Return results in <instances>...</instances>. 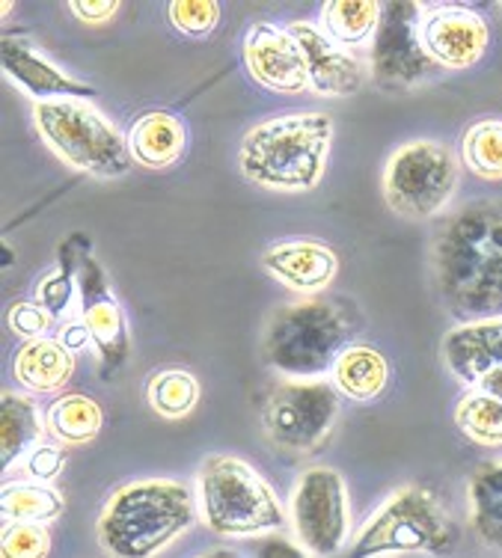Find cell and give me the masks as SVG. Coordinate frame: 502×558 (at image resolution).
<instances>
[{
  "mask_svg": "<svg viewBox=\"0 0 502 558\" xmlns=\"http://www.w3.org/2000/svg\"><path fill=\"white\" fill-rule=\"evenodd\" d=\"M129 149L134 163L146 170H170L188 149V129L170 110H150L129 129Z\"/></svg>",
  "mask_w": 502,
  "mask_h": 558,
  "instance_id": "obj_19",
  "label": "cell"
},
{
  "mask_svg": "<svg viewBox=\"0 0 502 558\" xmlns=\"http://www.w3.org/2000/svg\"><path fill=\"white\" fill-rule=\"evenodd\" d=\"M339 413L343 392L333 380H286L267 398L262 425L274 446L310 454L331 440Z\"/></svg>",
  "mask_w": 502,
  "mask_h": 558,
  "instance_id": "obj_10",
  "label": "cell"
},
{
  "mask_svg": "<svg viewBox=\"0 0 502 558\" xmlns=\"http://www.w3.org/2000/svg\"><path fill=\"white\" fill-rule=\"evenodd\" d=\"M455 425L476 446H502V401L479 389L464 392L455 404Z\"/></svg>",
  "mask_w": 502,
  "mask_h": 558,
  "instance_id": "obj_29",
  "label": "cell"
},
{
  "mask_svg": "<svg viewBox=\"0 0 502 558\" xmlns=\"http://www.w3.org/2000/svg\"><path fill=\"white\" fill-rule=\"evenodd\" d=\"M170 24L182 36L208 39L220 24V3H214V0H176V3H170Z\"/></svg>",
  "mask_w": 502,
  "mask_h": 558,
  "instance_id": "obj_32",
  "label": "cell"
},
{
  "mask_svg": "<svg viewBox=\"0 0 502 558\" xmlns=\"http://www.w3.org/2000/svg\"><path fill=\"white\" fill-rule=\"evenodd\" d=\"M443 363L452 375L473 387L485 372L502 365V315L455 324L443 336Z\"/></svg>",
  "mask_w": 502,
  "mask_h": 558,
  "instance_id": "obj_18",
  "label": "cell"
},
{
  "mask_svg": "<svg viewBox=\"0 0 502 558\" xmlns=\"http://www.w3.org/2000/svg\"><path fill=\"white\" fill-rule=\"evenodd\" d=\"M60 258L72 265L77 279V322L84 324L93 336V348L98 354V372L105 377H113L129 363L131 339L125 312L119 306L113 286L107 279V270L101 262L93 256L89 241L84 235L65 238L60 247Z\"/></svg>",
  "mask_w": 502,
  "mask_h": 558,
  "instance_id": "obj_9",
  "label": "cell"
},
{
  "mask_svg": "<svg viewBox=\"0 0 502 558\" xmlns=\"http://www.w3.org/2000/svg\"><path fill=\"white\" fill-rule=\"evenodd\" d=\"M419 33L431 60L450 72L476 65L491 45V27L481 19V12L461 3L426 7Z\"/></svg>",
  "mask_w": 502,
  "mask_h": 558,
  "instance_id": "obj_13",
  "label": "cell"
},
{
  "mask_svg": "<svg viewBox=\"0 0 502 558\" xmlns=\"http://www.w3.org/2000/svg\"><path fill=\"white\" fill-rule=\"evenodd\" d=\"M36 303L51 312L53 322H77V279L69 262L60 258V265L39 279Z\"/></svg>",
  "mask_w": 502,
  "mask_h": 558,
  "instance_id": "obj_30",
  "label": "cell"
},
{
  "mask_svg": "<svg viewBox=\"0 0 502 558\" xmlns=\"http://www.w3.org/2000/svg\"><path fill=\"white\" fill-rule=\"evenodd\" d=\"M12 375L33 396H51L65 389L75 375V354L53 336L31 339L15 351Z\"/></svg>",
  "mask_w": 502,
  "mask_h": 558,
  "instance_id": "obj_20",
  "label": "cell"
},
{
  "mask_svg": "<svg viewBox=\"0 0 502 558\" xmlns=\"http://www.w3.org/2000/svg\"><path fill=\"white\" fill-rule=\"evenodd\" d=\"M196 505L203 523L220 537H265L286 529L271 484L236 454H212L196 473Z\"/></svg>",
  "mask_w": 502,
  "mask_h": 558,
  "instance_id": "obj_5",
  "label": "cell"
},
{
  "mask_svg": "<svg viewBox=\"0 0 502 558\" xmlns=\"http://www.w3.org/2000/svg\"><path fill=\"white\" fill-rule=\"evenodd\" d=\"M146 401L164 418L191 416L200 404V380L184 368H160L146 384Z\"/></svg>",
  "mask_w": 502,
  "mask_h": 558,
  "instance_id": "obj_28",
  "label": "cell"
},
{
  "mask_svg": "<svg viewBox=\"0 0 502 558\" xmlns=\"http://www.w3.org/2000/svg\"><path fill=\"white\" fill-rule=\"evenodd\" d=\"M256 558H312V553L307 547H300L295 541L283 535H265L262 541H256V549H253Z\"/></svg>",
  "mask_w": 502,
  "mask_h": 558,
  "instance_id": "obj_36",
  "label": "cell"
},
{
  "mask_svg": "<svg viewBox=\"0 0 502 558\" xmlns=\"http://www.w3.org/2000/svg\"><path fill=\"white\" fill-rule=\"evenodd\" d=\"M60 342L72 351V354H81L86 344H93V336H89V330H86L84 324L81 322H65L63 330H60V336H57Z\"/></svg>",
  "mask_w": 502,
  "mask_h": 558,
  "instance_id": "obj_37",
  "label": "cell"
},
{
  "mask_svg": "<svg viewBox=\"0 0 502 558\" xmlns=\"http://www.w3.org/2000/svg\"><path fill=\"white\" fill-rule=\"evenodd\" d=\"M458 529L428 487L407 484L390 496L354 535L348 558H381L396 553L450 556L458 547Z\"/></svg>",
  "mask_w": 502,
  "mask_h": 558,
  "instance_id": "obj_7",
  "label": "cell"
},
{
  "mask_svg": "<svg viewBox=\"0 0 502 558\" xmlns=\"http://www.w3.org/2000/svg\"><path fill=\"white\" fill-rule=\"evenodd\" d=\"M65 454L57 442H39L36 449L24 454V473L31 475V482L51 484L57 475L63 473Z\"/></svg>",
  "mask_w": 502,
  "mask_h": 558,
  "instance_id": "obj_34",
  "label": "cell"
},
{
  "mask_svg": "<svg viewBox=\"0 0 502 558\" xmlns=\"http://www.w3.org/2000/svg\"><path fill=\"white\" fill-rule=\"evenodd\" d=\"M65 511L63 494L43 482H10L0 494L3 523H39L48 526Z\"/></svg>",
  "mask_w": 502,
  "mask_h": 558,
  "instance_id": "obj_26",
  "label": "cell"
},
{
  "mask_svg": "<svg viewBox=\"0 0 502 558\" xmlns=\"http://www.w3.org/2000/svg\"><path fill=\"white\" fill-rule=\"evenodd\" d=\"M289 33L298 39L303 60H307V75H310V89L315 96L343 98L360 93L369 81V63L360 57L336 45L321 31V24L291 22Z\"/></svg>",
  "mask_w": 502,
  "mask_h": 558,
  "instance_id": "obj_15",
  "label": "cell"
},
{
  "mask_svg": "<svg viewBox=\"0 0 502 558\" xmlns=\"http://www.w3.org/2000/svg\"><path fill=\"white\" fill-rule=\"evenodd\" d=\"M422 15L426 7L417 0H390L381 10V24L369 51V75L381 89H414L438 75L440 65L422 45Z\"/></svg>",
  "mask_w": 502,
  "mask_h": 558,
  "instance_id": "obj_11",
  "label": "cell"
},
{
  "mask_svg": "<svg viewBox=\"0 0 502 558\" xmlns=\"http://www.w3.org/2000/svg\"><path fill=\"white\" fill-rule=\"evenodd\" d=\"M333 119L327 113H289L259 122L238 149L247 182L277 194L315 191L327 170Z\"/></svg>",
  "mask_w": 502,
  "mask_h": 558,
  "instance_id": "obj_2",
  "label": "cell"
},
{
  "mask_svg": "<svg viewBox=\"0 0 502 558\" xmlns=\"http://www.w3.org/2000/svg\"><path fill=\"white\" fill-rule=\"evenodd\" d=\"M0 65H3V75L10 77L15 86H22L24 93L36 98V101H57V98H84V101H89L96 96L93 86L65 75L60 65L48 60L24 36H3Z\"/></svg>",
  "mask_w": 502,
  "mask_h": 558,
  "instance_id": "obj_16",
  "label": "cell"
},
{
  "mask_svg": "<svg viewBox=\"0 0 502 558\" xmlns=\"http://www.w3.org/2000/svg\"><path fill=\"white\" fill-rule=\"evenodd\" d=\"M458 155L438 140L398 146L384 167V199L407 220L438 217L458 191Z\"/></svg>",
  "mask_w": 502,
  "mask_h": 558,
  "instance_id": "obj_8",
  "label": "cell"
},
{
  "mask_svg": "<svg viewBox=\"0 0 502 558\" xmlns=\"http://www.w3.org/2000/svg\"><path fill=\"white\" fill-rule=\"evenodd\" d=\"M431 274L443 306L461 324L502 315V203L479 199L440 223Z\"/></svg>",
  "mask_w": 502,
  "mask_h": 558,
  "instance_id": "obj_1",
  "label": "cell"
},
{
  "mask_svg": "<svg viewBox=\"0 0 502 558\" xmlns=\"http://www.w3.org/2000/svg\"><path fill=\"white\" fill-rule=\"evenodd\" d=\"M291 529L300 547L312 556L331 558L351 535V508L345 478L331 466H310L300 473L291 494Z\"/></svg>",
  "mask_w": 502,
  "mask_h": 558,
  "instance_id": "obj_12",
  "label": "cell"
},
{
  "mask_svg": "<svg viewBox=\"0 0 502 558\" xmlns=\"http://www.w3.org/2000/svg\"><path fill=\"white\" fill-rule=\"evenodd\" d=\"M33 125L45 140V146L98 182H117L131 170L129 137L84 98H57L33 105Z\"/></svg>",
  "mask_w": 502,
  "mask_h": 558,
  "instance_id": "obj_6",
  "label": "cell"
},
{
  "mask_svg": "<svg viewBox=\"0 0 502 558\" xmlns=\"http://www.w3.org/2000/svg\"><path fill=\"white\" fill-rule=\"evenodd\" d=\"M105 428V410L84 392H63L45 410V434L57 446H86Z\"/></svg>",
  "mask_w": 502,
  "mask_h": 558,
  "instance_id": "obj_22",
  "label": "cell"
},
{
  "mask_svg": "<svg viewBox=\"0 0 502 558\" xmlns=\"http://www.w3.org/2000/svg\"><path fill=\"white\" fill-rule=\"evenodd\" d=\"M461 163L481 182H502V119H479L464 131Z\"/></svg>",
  "mask_w": 502,
  "mask_h": 558,
  "instance_id": "obj_27",
  "label": "cell"
},
{
  "mask_svg": "<svg viewBox=\"0 0 502 558\" xmlns=\"http://www.w3.org/2000/svg\"><path fill=\"white\" fill-rule=\"evenodd\" d=\"M467 499L473 532L485 547L502 553V461L481 463L470 478Z\"/></svg>",
  "mask_w": 502,
  "mask_h": 558,
  "instance_id": "obj_24",
  "label": "cell"
},
{
  "mask_svg": "<svg viewBox=\"0 0 502 558\" xmlns=\"http://www.w3.org/2000/svg\"><path fill=\"white\" fill-rule=\"evenodd\" d=\"M262 268L295 294L319 298L321 291L331 289L339 274V258L321 241L289 238V241L271 244L262 253Z\"/></svg>",
  "mask_w": 502,
  "mask_h": 558,
  "instance_id": "obj_17",
  "label": "cell"
},
{
  "mask_svg": "<svg viewBox=\"0 0 502 558\" xmlns=\"http://www.w3.org/2000/svg\"><path fill=\"white\" fill-rule=\"evenodd\" d=\"M244 65L259 86L283 96L310 89L307 60L289 27L256 22L244 36Z\"/></svg>",
  "mask_w": 502,
  "mask_h": 558,
  "instance_id": "obj_14",
  "label": "cell"
},
{
  "mask_svg": "<svg viewBox=\"0 0 502 558\" xmlns=\"http://www.w3.org/2000/svg\"><path fill=\"white\" fill-rule=\"evenodd\" d=\"M200 558H238L232 549H208V553H203Z\"/></svg>",
  "mask_w": 502,
  "mask_h": 558,
  "instance_id": "obj_39",
  "label": "cell"
},
{
  "mask_svg": "<svg viewBox=\"0 0 502 558\" xmlns=\"http://www.w3.org/2000/svg\"><path fill=\"white\" fill-rule=\"evenodd\" d=\"M384 3L378 0H327L321 12V31L348 51L372 43L381 24Z\"/></svg>",
  "mask_w": 502,
  "mask_h": 558,
  "instance_id": "obj_25",
  "label": "cell"
},
{
  "mask_svg": "<svg viewBox=\"0 0 502 558\" xmlns=\"http://www.w3.org/2000/svg\"><path fill=\"white\" fill-rule=\"evenodd\" d=\"M7 322H10L12 333L22 336L24 342L51 336L53 324H57L53 322L51 312L45 310L43 303H36V301L12 303L10 312H7Z\"/></svg>",
  "mask_w": 502,
  "mask_h": 558,
  "instance_id": "obj_33",
  "label": "cell"
},
{
  "mask_svg": "<svg viewBox=\"0 0 502 558\" xmlns=\"http://www.w3.org/2000/svg\"><path fill=\"white\" fill-rule=\"evenodd\" d=\"M333 387L339 389L351 401H374L386 392L390 384V363L381 351H374L372 344L354 342L339 363L333 365Z\"/></svg>",
  "mask_w": 502,
  "mask_h": 558,
  "instance_id": "obj_23",
  "label": "cell"
},
{
  "mask_svg": "<svg viewBox=\"0 0 502 558\" xmlns=\"http://www.w3.org/2000/svg\"><path fill=\"white\" fill-rule=\"evenodd\" d=\"M360 322L345 301L303 298L267 318L262 356L289 380H324L354 344Z\"/></svg>",
  "mask_w": 502,
  "mask_h": 558,
  "instance_id": "obj_3",
  "label": "cell"
},
{
  "mask_svg": "<svg viewBox=\"0 0 502 558\" xmlns=\"http://www.w3.org/2000/svg\"><path fill=\"white\" fill-rule=\"evenodd\" d=\"M69 10L77 22L105 24L122 10V3L119 0H69Z\"/></svg>",
  "mask_w": 502,
  "mask_h": 558,
  "instance_id": "obj_35",
  "label": "cell"
},
{
  "mask_svg": "<svg viewBox=\"0 0 502 558\" xmlns=\"http://www.w3.org/2000/svg\"><path fill=\"white\" fill-rule=\"evenodd\" d=\"M196 523L191 487L172 478L122 484L98 517V544L110 558H155Z\"/></svg>",
  "mask_w": 502,
  "mask_h": 558,
  "instance_id": "obj_4",
  "label": "cell"
},
{
  "mask_svg": "<svg viewBox=\"0 0 502 558\" xmlns=\"http://www.w3.org/2000/svg\"><path fill=\"white\" fill-rule=\"evenodd\" d=\"M470 389H479L485 396H493L502 401V365L500 368H491V372H485V375L473 384Z\"/></svg>",
  "mask_w": 502,
  "mask_h": 558,
  "instance_id": "obj_38",
  "label": "cell"
},
{
  "mask_svg": "<svg viewBox=\"0 0 502 558\" xmlns=\"http://www.w3.org/2000/svg\"><path fill=\"white\" fill-rule=\"evenodd\" d=\"M51 532L39 523H3L0 532V558H48Z\"/></svg>",
  "mask_w": 502,
  "mask_h": 558,
  "instance_id": "obj_31",
  "label": "cell"
},
{
  "mask_svg": "<svg viewBox=\"0 0 502 558\" xmlns=\"http://www.w3.org/2000/svg\"><path fill=\"white\" fill-rule=\"evenodd\" d=\"M43 430L45 416L31 396L12 392V389L0 396V463H3V473L12 470L27 451L43 442Z\"/></svg>",
  "mask_w": 502,
  "mask_h": 558,
  "instance_id": "obj_21",
  "label": "cell"
}]
</instances>
